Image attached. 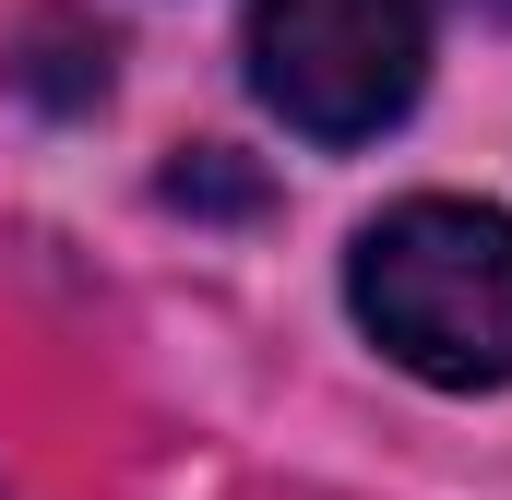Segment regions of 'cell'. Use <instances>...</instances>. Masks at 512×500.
Masks as SVG:
<instances>
[{"mask_svg": "<svg viewBox=\"0 0 512 500\" xmlns=\"http://www.w3.org/2000/svg\"><path fill=\"white\" fill-rule=\"evenodd\" d=\"M346 298L393 370L441 393L512 381V215L501 203H393L346 250Z\"/></svg>", "mask_w": 512, "mask_h": 500, "instance_id": "cell-1", "label": "cell"}, {"mask_svg": "<svg viewBox=\"0 0 512 500\" xmlns=\"http://www.w3.org/2000/svg\"><path fill=\"white\" fill-rule=\"evenodd\" d=\"M429 84V0H251V96L310 143H370Z\"/></svg>", "mask_w": 512, "mask_h": 500, "instance_id": "cell-2", "label": "cell"}, {"mask_svg": "<svg viewBox=\"0 0 512 500\" xmlns=\"http://www.w3.org/2000/svg\"><path fill=\"white\" fill-rule=\"evenodd\" d=\"M167 203H203V215H251V203H262V179H239V167L203 143V155H179V167H167Z\"/></svg>", "mask_w": 512, "mask_h": 500, "instance_id": "cell-3", "label": "cell"}, {"mask_svg": "<svg viewBox=\"0 0 512 500\" xmlns=\"http://www.w3.org/2000/svg\"><path fill=\"white\" fill-rule=\"evenodd\" d=\"M477 12H501V24H512V0H477Z\"/></svg>", "mask_w": 512, "mask_h": 500, "instance_id": "cell-4", "label": "cell"}]
</instances>
